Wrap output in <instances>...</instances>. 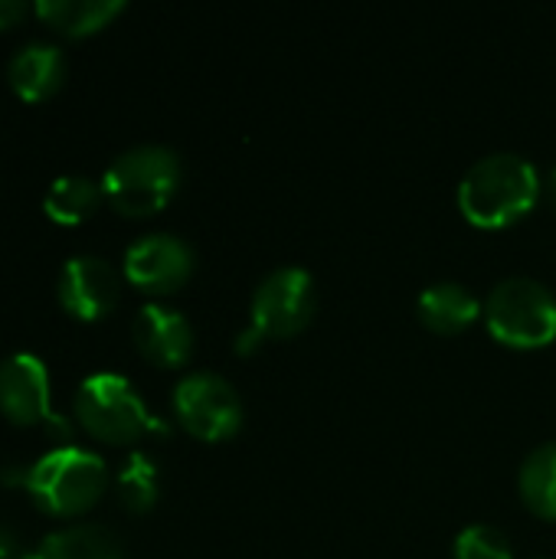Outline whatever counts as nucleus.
Listing matches in <instances>:
<instances>
[{
  "instance_id": "f257e3e1",
  "label": "nucleus",
  "mask_w": 556,
  "mask_h": 559,
  "mask_svg": "<svg viewBox=\"0 0 556 559\" xmlns=\"http://www.w3.org/2000/svg\"><path fill=\"white\" fill-rule=\"evenodd\" d=\"M541 197L537 167L511 151H498L482 157L459 183V206L462 213L485 229L508 226L531 213Z\"/></svg>"
},
{
  "instance_id": "f03ea898",
  "label": "nucleus",
  "mask_w": 556,
  "mask_h": 559,
  "mask_svg": "<svg viewBox=\"0 0 556 559\" xmlns=\"http://www.w3.org/2000/svg\"><path fill=\"white\" fill-rule=\"evenodd\" d=\"M23 488L43 514L79 518L102 501L108 488V468L95 452L59 445L23 468Z\"/></svg>"
},
{
  "instance_id": "7ed1b4c3",
  "label": "nucleus",
  "mask_w": 556,
  "mask_h": 559,
  "mask_svg": "<svg viewBox=\"0 0 556 559\" xmlns=\"http://www.w3.org/2000/svg\"><path fill=\"white\" fill-rule=\"evenodd\" d=\"M177 183L180 157L164 144H138L108 164L102 193L121 216H151L170 203Z\"/></svg>"
},
{
  "instance_id": "20e7f679",
  "label": "nucleus",
  "mask_w": 556,
  "mask_h": 559,
  "mask_svg": "<svg viewBox=\"0 0 556 559\" xmlns=\"http://www.w3.org/2000/svg\"><path fill=\"white\" fill-rule=\"evenodd\" d=\"M75 419L105 445H131L161 423L151 416L138 390L118 373H92L75 393Z\"/></svg>"
},
{
  "instance_id": "39448f33",
  "label": "nucleus",
  "mask_w": 556,
  "mask_h": 559,
  "mask_svg": "<svg viewBox=\"0 0 556 559\" xmlns=\"http://www.w3.org/2000/svg\"><path fill=\"white\" fill-rule=\"evenodd\" d=\"M318 295H315V278L308 269L285 265L265 275L252 295V311H249V328L236 337V350L249 354L259 341L265 337H292L298 334L311 314H315Z\"/></svg>"
},
{
  "instance_id": "423d86ee",
  "label": "nucleus",
  "mask_w": 556,
  "mask_h": 559,
  "mask_svg": "<svg viewBox=\"0 0 556 559\" xmlns=\"http://www.w3.org/2000/svg\"><path fill=\"white\" fill-rule=\"evenodd\" d=\"M485 321L501 344L544 347L556 337V298L537 278H505L485 301Z\"/></svg>"
},
{
  "instance_id": "0eeeda50",
  "label": "nucleus",
  "mask_w": 556,
  "mask_h": 559,
  "mask_svg": "<svg viewBox=\"0 0 556 559\" xmlns=\"http://www.w3.org/2000/svg\"><path fill=\"white\" fill-rule=\"evenodd\" d=\"M174 409L197 439L220 442L242 426V400L220 373H190L174 390Z\"/></svg>"
},
{
  "instance_id": "6e6552de",
  "label": "nucleus",
  "mask_w": 556,
  "mask_h": 559,
  "mask_svg": "<svg viewBox=\"0 0 556 559\" xmlns=\"http://www.w3.org/2000/svg\"><path fill=\"white\" fill-rule=\"evenodd\" d=\"M0 413L13 426H49L69 442V423L49 406V373L33 354H13L0 364Z\"/></svg>"
},
{
  "instance_id": "1a4fd4ad",
  "label": "nucleus",
  "mask_w": 556,
  "mask_h": 559,
  "mask_svg": "<svg viewBox=\"0 0 556 559\" xmlns=\"http://www.w3.org/2000/svg\"><path fill=\"white\" fill-rule=\"evenodd\" d=\"M193 272V249L170 236V233H151L128 246L125 252V278L151 295L177 292Z\"/></svg>"
},
{
  "instance_id": "9d476101",
  "label": "nucleus",
  "mask_w": 556,
  "mask_h": 559,
  "mask_svg": "<svg viewBox=\"0 0 556 559\" xmlns=\"http://www.w3.org/2000/svg\"><path fill=\"white\" fill-rule=\"evenodd\" d=\"M56 295L66 314L79 321H98L111 314V308L118 305L121 275L115 272L111 262L98 255H72L59 272Z\"/></svg>"
},
{
  "instance_id": "9b49d317",
  "label": "nucleus",
  "mask_w": 556,
  "mask_h": 559,
  "mask_svg": "<svg viewBox=\"0 0 556 559\" xmlns=\"http://www.w3.org/2000/svg\"><path fill=\"white\" fill-rule=\"evenodd\" d=\"M134 344L151 364L180 367L193 350V328L167 305H144L134 318Z\"/></svg>"
},
{
  "instance_id": "f8f14e48",
  "label": "nucleus",
  "mask_w": 556,
  "mask_h": 559,
  "mask_svg": "<svg viewBox=\"0 0 556 559\" xmlns=\"http://www.w3.org/2000/svg\"><path fill=\"white\" fill-rule=\"evenodd\" d=\"M7 79H10V88L23 102H43V98H49L62 85V79H66V56H62L59 46L29 43V46H23L10 59Z\"/></svg>"
},
{
  "instance_id": "ddd939ff",
  "label": "nucleus",
  "mask_w": 556,
  "mask_h": 559,
  "mask_svg": "<svg viewBox=\"0 0 556 559\" xmlns=\"http://www.w3.org/2000/svg\"><path fill=\"white\" fill-rule=\"evenodd\" d=\"M125 10V0H39L33 13L62 36H88L108 26Z\"/></svg>"
},
{
  "instance_id": "4468645a",
  "label": "nucleus",
  "mask_w": 556,
  "mask_h": 559,
  "mask_svg": "<svg viewBox=\"0 0 556 559\" xmlns=\"http://www.w3.org/2000/svg\"><path fill=\"white\" fill-rule=\"evenodd\" d=\"M478 314H482V301L459 282H439L419 295V318L439 334H459Z\"/></svg>"
},
{
  "instance_id": "2eb2a0df",
  "label": "nucleus",
  "mask_w": 556,
  "mask_h": 559,
  "mask_svg": "<svg viewBox=\"0 0 556 559\" xmlns=\"http://www.w3.org/2000/svg\"><path fill=\"white\" fill-rule=\"evenodd\" d=\"M29 559H121V544L111 531L95 524H79L43 537Z\"/></svg>"
},
{
  "instance_id": "dca6fc26",
  "label": "nucleus",
  "mask_w": 556,
  "mask_h": 559,
  "mask_svg": "<svg viewBox=\"0 0 556 559\" xmlns=\"http://www.w3.org/2000/svg\"><path fill=\"white\" fill-rule=\"evenodd\" d=\"M102 197H105L102 183H95L92 177H82V174H69V177L52 180V187L43 197V210L59 226H79L98 210Z\"/></svg>"
},
{
  "instance_id": "f3484780",
  "label": "nucleus",
  "mask_w": 556,
  "mask_h": 559,
  "mask_svg": "<svg viewBox=\"0 0 556 559\" xmlns=\"http://www.w3.org/2000/svg\"><path fill=\"white\" fill-rule=\"evenodd\" d=\"M521 495L534 514L556 521V442L528 455L521 468Z\"/></svg>"
},
{
  "instance_id": "a211bd4d",
  "label": "nucleus",
  "mask_w": 556,
  "mask_h": 559,
  "mask_svg": "<svg viewBox=\"0 0 556 559\" xmlns=\"http://www.w3.org/2000/svg\"><path fill=\"white\" fill-rule=\"evenodd\" d=\"M115 488H118V501H121L131 514L151 511L154 501H157V465H154L147 455H141V452L128 455V462H125L121 472H118Z\"/></svg>"
},
{
  "instance_id": "6ab92c4d",
  "label": "nucleus",
  "mask_w": 556,
  "mask_h": 559,
  "mask_svg": "<svg viewBox=\"0 0 556 559\" xmlns=\"http://www.w3.org/2000/svg\"><path fill=\"white\" fill-rule=\"evenodd\" d=\"M456 559H514V550L501 531L488 524H472L456 537Z\"/></svg>"
},
{
  "instance_id": "aec40b11",
  "label": "nucleus",
  "mask_w": 556,
  "mask_h": 559,
  "mask_svg": "<svg viewBox=\"0 0 556 559\" xmlns=\"http://www.w3.org/2000/svg\"><path fill=\"white\" fill-rule=\"evenodd\" d=\"M29 13H33V7L23 3V0H0V29H10V26L23 23Z\"/></svg>"
},
{
  "instance_id": "412c9836",
  "label": "nucleus",
  "mask_w": 556,
  "mask_h": 559,
  "mask_svg": "<svg viewBox=\"0 0 556 559\" xmlns=\"http://www.w3.org/2000/svg\"><path fill=\"white\" fill-rule=\"evenodd\" d=\"M0 559H29V554H23L20 534L10 531L7 524H0Z\"/></svg>"
},
{
  "instance_id": "4be33fe9",
  "label": "nucleus",
  "mask_w": 556,
  "mask_h": 559,
  "mask_svg": "<svg viewBox=\"0 0 556 559\" xmlns=\"http://www.w3.org/2000/svg\"><path fill=\"white\" fill-rule=\"evenodd\" d=\"M547 193H551V200H554L556 206V167L551 170V177H547Z\"/></svg>"
}]
</instances>
